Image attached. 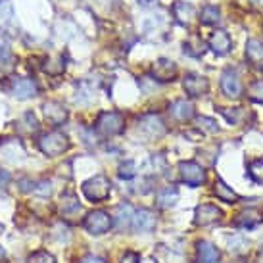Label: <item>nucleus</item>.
Returning a JSON list of instances; mask_svg holds the SVG:
<instances>
[{
    "mask_svg": "<svg viewBox=\"0 0 263 263\" xmlns=\"http://www.w3.org/2000/svg\"><path fill=\"white\" fill-rule=\"evenodd\" d=\"M4 233V225H2V223H0V234Z\"/></svg>",
    "mask_w": 263,
    "mask_h": 263,
    "instance_id": "39",
    "label": "nucleus"
},
{
    "mask_svg": "<svg viewBox=\"0 0 263 263\" xmlns=\"http://www.w3.org/2000/svg\"><path fill=\"white\" fill-rule=\"evenodd\" d=\"M135 175H137V165H135L133 160H127L125 163L119 165V177H121V179L129 181V179H133Z\"/></svg>",
    "mask_w": 263,
    "mask_h": 263,
    "instance_id": "31",
    "label": "nucleus"
},
{
    "mask_svg": "<svg viewBox=\"0 0 263 263\" xmlns=\"http://www.w3.org/2000/svg\"><path fill=\"white\" fill-rule=\"evenodd\" d=\"M250 179L257 184H263V160H254L248 163Z\"/></svg>",
    "mask_w": 263,
    "mask_h": 263,
    "instance_id": "29",
    "label": "nucleus"
},
{
    "mask_svg": "<svg viewBox=\"0 0 263 263\" xmlns=\"http://www.w3.org/2000/svg\"><path fill=\"white\" fill-rule=\"evenodd\" d=\"M184 54H189V56H202L204 54V41L200 37H194L192 41H186L184 43Z\"/></svg>",
    "mask_w": 263,
    "mask_h": 263,
    "instance_id": "28",
    "label": "nucleus"
},
{
    "mask_svg": "<svg viewBox=\"0 0 263 263\" xmlns=\"http://www.w3.org/2000/svg\"><path fill=\"white\" fill-rule=\"evenodd\" d=\"M173 14H175V17L181 23H189L192 14H194V8L186 4V2H177L175 6H173Z\"/></svg>",
    "mask_w": 263,
    "mask_h": 263,
    "instance_id": "25",
    "label": "nucleus"
},
{
    "mask_svg": "<svg viewBox=\"0 0 263 263\" xmlns=\"http://www.w3.org/2000/svg\"><path fill=\"white\" fill-rule=\"evenodd\" d=\"M27 263H56V259H54V256H52V254H48V252L41 250V252L31 254V256L27 257Z\"/></svg>",
    "mask_w": 263,
    "mask_h": 263,
    "instance_id": "32",
    "label": "nucleus"
},
{
    "mask_svg": "<svg viewBox=\"0 0 263 263\" xmlns=\"http://www.w3.org/2000/svg\"><path fill=\"white\" fill-rule=\"evenodd\" d=\"M169 114L177 121H189L194 117V106L189 100H175L169 106Z\"/></svg>",
    "mask_w": 263,
    "mask_h": 263,
    "instance_id": "18",
    "label": "nucleus"
},
{
    "mask_svg": "<svg viewBox=\"0 0 263 263\" xmlns=\"http://www.w3.org/2000/svg\"><path fill=\"white\" fill-rule=\"evenodd\" d=\"M198 127H200L204 133H212V135L219 131V125L215 123L213 119H210V117H204V116L198 117Z\"/></svg>",
    "mask_w": 263,
    "mask_h": 263,
    "instance_id": "33",
    "label": "nucleus"
},
{
    "mask_svg": "<svg viewBox=\"0 0 263 263\" xmlns=\"http://www.w3.org/2000/svg\"><path fill=\"white\" fill-rule=\"evenodd\" d=\"M4 256H6V252H4V248H2V246H0V261H2V259H4Z\"/></svg>",
    "mask_w": 263,
    "mask_h": 263,
    "instance_id": "38",
    "label": "nucleus"
},
{
    "mask_svg": "<svg viewBox=\"0 0 263 263\" xmlns=\"http://www.w3.org/2000/svg\"><path fill=\"white\" fill-rule=\"evenodd\" d=\"M179 171H181L183 183H186L189 186H200L205 181L204 167L200 163H196V161H181L179 163Z\"/></svg>",
    "mask_w": 263,
    "mask_h": 263,
    "instance_id": "5",
    "label": "nucleus"
},
{
    "mask_svg": "<svg viewBox=\"0 0 263 263\" xmlns=\"http://www.w3.org/2000/svg\"><path fill=\"white\" fill-rule=\"evenodd\" d=\"M231 263H244V261H242V259H240V261H231Z\"/></svg>",
    "mask_w": 263,
    "mask_h": 263,
    "instance_id": "42",
    "label": "nucleus"
},
{
    "mask_svg": "<svg viewBox=\"0 0 263 263\" xmlns=\"http://www.w3.org/2000/svg\"><path fill=\"white\" fill-rule=\"evenodd\" d=\"M60 210L66 217H71L75 213L81 212V204L79 200L75 198V194H64L62 196V202H60Z\"/></svg>",
    "mask_w": 263,
    "mask_h": 263,
    "instance_id": "23",
    "label": "nucleus"
},
{
    "mask_svg": "<svg viewBox=\"0 0 263 263\" xmlns=\"http://www.w3.org/2000/svg\"><path fill=\"white\" fill-rule=\"evenodd\" d=\"M221 90L231 98H240L242 96V83L240 77L234 69H225L221 75Z\"/></svg>",
    "mask_w": 263,
    "mask_h": 263,
    "instance_id": "8",
    "label": "nucleus"
},
{
    "mask_svg": "<svg viewBox=\"0 0 263 263\" xmlns=\"http://www.w3.org/2000/svg\"><path fill=\"white\" fill-rule=\"evenodd\" d=\"M248 96L254 100V102L263 104V79L254 81L252 85L248 87Z\"/></svg>",
    "mask_w": 263,
    "mask_h": 263,
    "instance_id": "30",
    "label": "nucleus"
},
{
    "mask_svg": "<svg viewBox=\"0 0 263 263\" xmlns=\"http://www.w3.org/2000/svg\"><path fill=\"white\" fill-rule=\"evenodd\" d=\"M81 263H106V261L98 256H85L83 259H81Z\"/></svg>",
    "mask_w": 263,
    "mask_h": 263,
    "instance_id": "36",
    "label": "nucleus"
},
{
    "mask_svg": "<svg viewBox=\"0 0 263 263\" xmlns=\"http://www.w3.org/2000/svg\"><path fill=\"white\" fill-rule=\"evenodd\" d=\"M10 179H12V175L8 171H4V169H0V190L6 189L8 184H10Z\"/></svg>",
    "mask_w": 263,
    "mask_h": 263,
    "instance_id": "35",
    "label": "nucleus"
},
{
    "mask_svg": "<svg viewBox=\"0 0 263 263\" xmlns=\"http://www.w3.org/2000/svg\"><path fill=\"white\" fill-rule=\"evenodd\" d=\"M114 225H116L117 231H127V229H133V219H135V210H133L131 204H119L116 208V213H114Z\"/></svg>",
    "mask_w": 263,
    "mask_h": 263,
    "instance_id": "12",
    "label": "nucleus"
},
{
    "mask_svg": "<svg viewBox=\"0 0 263 263\" xmlns=\"http://www.w3.org/2000/svg\"><path fill=\"white\" fill-rule=\"evenodd\" d=\"M158 225V217L156 213L150 210H139L135 212V219H133V229L137 233H152Z\"/></svg>",
    "mask_w": 263,
    "mask_h": 263,
    "instance_id": "13",
    "label": "nucleus"
},
{
    "mask_svg": "<svg viewBox=\"0 0 263 263\" xmlns=\"http://www.w3.org/2000/svg\"><path fill=\"white\" fill-rule=\"evenodd\" d=\"M140 2H142V4H148V2H152V0H140Z\"/></svg>",
    "mask_w": 263,
    "mask_h": 263,
    "instance_id": "40",
    "label": "nucleus"
},
{
    "mask_svg": "<svg viewBox=\"0 0 263 263\" xmlns=\"http://www.w3.org/2000/svg\"><path fill=\"white\" fill-rule=\"evenodd\" d=\"M221 257L219 248L210 240H200L196 244V259L198 263H217Z\"/></svg>",
    "mask_w": 263,
    "mask_h": 263,
    "instance_id": "14",
    "label": "nucleus"
},
{
    "mask_svg": "<svg viewBox=\"0 0 263 263\" xmlns=\"http://www.w3.org/2000/svg\"><path fill=\"white\" fill-rule=\"evenodd\" d=\"M213 192H215V196L219 198L221 202H225V204H238V202H240V196H238V194H236V192H234V190L231 189L225 181H221V179L215 181Z\"/></svg>",
    "mask_w": 263,
    "mask_h": 263,
    "instance_id": "21",
    "label": "nucleus"
},
{
    "mask_svg": "<svg viewBox=\"0 0 263 263\" xmlns=\"http://www.w3.org/2000/svg\"><path fill=\"white\" fill-rule=\"evenodd\" d=\"M152 75H154V81H161V83L173 81L177 77V64L167 58H160L154 64Z\"/></svg>",
    "mask_w": 263,
    "mask_h": 263,
    "instance_id": "9",
    "label": "nucleus"
},
{
    "mask_svg": "<svg viewBox=\"0 0 263 263\" xmlns=\"http://www.w3.org/2000/svg\"><path fill=\"white\" fill-rule=\"evenodd\" d=\"M140 256L137 252H125V256L121 257V263H139Z\"/></svg>",
    "mask_w": 263,
    "mask_h": 263,
    "instance_id": "34",
    "label": "nucleus"
},
{
    "mask_svg": "<svg viewBox=\"0 0 263 263\" xmlns=\"http://www.w3.org/2000/svg\"><path fill=\"white\" fill-rule=\"evenodd\" d=\"M154 257L158 259V263H184L183 254L167 248V246H158L154 252Z\"/></svg>",
    "mask_w": 263,
    "mask_h": 263,
    "instance_id": "22",
    "label": "nucleus"
},
{
    "mask_svg": "<svg viewBox=\"0 0 263 263\" xmlns=\"http://www.w3.org/2000/svg\"><path fill=\"white\" fill-rule=\"evenodd\" d=\"M39 88L35 85V81L25 79V77H15L12 79V95L20 100H27V98H33L37 96Z\"/></svg>",
    "mask_w": 263,
    "mask_h": 263,
    "instance_id": "11",
    "label": "nucleus"
},
{
    "mask_svg": "<svg viewBox=\"0 0 263 263\" xmlns=\"http://www.w3.org/2000/svg\"><path fill=\"white\" fill-rule=\"evenodd\" d=\"M256 263H263V248L257 252V257H256Z\"/></svg>",
    "mask_w": 263,
    "mask_h": 263,
    "instance_id": "37",
    "label": "nucleus"
},
{
    "mask_svg": "<svg viewBox=\"0 0 263 263\" xmlns=\"http://www.w3.org/2000/svg\"><path fill=\"white\" fill-rule=\"evenodd\" d=\"M210 48H212L217 56H225L231 52L233 48V41L229 37V33L227 31H213V35L210 37Z\"/></svg>",
    "mask_w": 263,
    "mask_h": 263,
    "instance_id": "15",
    "label": "nucleus"
},
{
    "mask_svg": "<svg viewBox=\"0 0 263 263\" xmlns=\"http://www.w3.org/2000/svg\"><path fill=\"white\" fill-rule=\"evenodd\" d=\"M200 22L204 23V25H213V23H217L219 22V8L212 6V4L204 6L202 8V14H200Z\"/></svg>",
    "mask_w": 263,
    "mask_h": 263,
    "instance_id": "26",
    "label": "nucleus"
},
{
    "mask_svg": "<svg viewBox=\"0 0 263 263\" xmlns=\"http://www.w3.org/2000/svg\"><path fill=\"white\" fill-rule=\"evenodd\" d=\"M83 194L90 202H104L111 194V183L108 177L95 175L83 183Z\"/></svg>",
    "mask_w": 263,
    "mask_h": 263,
    "instance_id": "2",
    "label": "nucleus"
},
{
    "mask_svg": "<svg viewBox=\"0 0 263 263\" xmlns=\"http://www.w3.org/2000/svg\"><path fill=\"white\" fill-rule=\"evenodd\" d=\"M183 87H184V90H186V95L192 96V98H198V96H204L205 92H208L210 83H208V79L202 77V75L189 73L183 81Z\"/></svg>",
    "mask_w": 263,
    "mask_h": 263,
    "instance_id": "10",
    "label": "nucleus"
},
{
    "mask_svg": "<svg viewBox=\"0 0 263 263\" xmlns=\"http://www.w3.org/2000/svg\"><path fill=\"white\" fill-rule=\"evenodd\" d=\"M39 148H41V152L44 156L56 158V156H62L69 148V140H67V137L64 133L50 131L39 137Z\"/></svg>",
    "mask_w": 263,
    "mask_h": 263,
    "instance_id": "1",
    "label": "nucleus"
},
{
    "mask_svg": "<svg viewBox=\"0 0 263 263\" xmlns=\"http://www.w3.org/2000/svg\"><path fill=\"white\" fill-rule=\"evenodd\" d=\"M83 227H85L87 233L95 234V236H102V234H106L114 227V219H111V215L108 212L96 210V212H90L85 217Z\"/></svg>",
    "mask_w": 263,
    "mask_h": 263,
    "instance_id": "4",
    "label": "nucleus"
},
{
    "mask_svg": "<svg viewBox=\"0 0 263 263\" xmlns=\"http://www.w3.org/2000/svg\"><path fill=\"white\" fill-rule=\"evenodd\" d=\"M221 217H223V212H221L217 205H212V204L198 205L196 212H194V223L200 227L213 225V223L221 221Z\"/></svg>",
    "mask_w": 263,
    "mask_h": 263,
    "instance_id": "7",
    "label": "nucleus"
},
{
    "mask_svg": "<svg viewBox=\"0 0 263 263\" xmlns=\"http://www.w3.org/2000/svg\"><path fill=\"white\" fill-rule=\"evenodd\" d=\"M125 129V117L119 111H102L96 119V131L102 137H116Z\"/></svg>",
    "mask_w": 263,
    "mask_h": 263,
    "instance_id": "3",
    "label": "nucleus"
},
{
    "mask_svg": "<svg viewBox=\"0 0 263 263\" xmlns=\"http://www.w3.org/2000/svg\"><path fill=\"white\" fill-rule=\"evenodd\" d=\"M43 108H44V116H46V119H48L52 125H56V127L62 125L67 119V110H66V106H64V104L46 102Z\"/></svg>",
    "mask_w": 263,
    "mask_h": 263,
    "instance_id": "17",
    "label": "nucleus"
},
{
    "mask_svg": "<svg viewBox=\"0 0 263 263\" xmlns=\"http://www.w3.org/2000/svg\"><path fill=\"white\" fill-rule=\"evenodd\" d=\"M139 131L146 137V139H158L165 133V125L161 121L158 114H146L139 119Z\"/></svg>",
    "mask_w": 263,
    "mask_h": 263,
    "instance_id": "6",
    "label": "nucleus"
},
{
    "mask_svg": "<svg viewBox=\"0 0 263 263\" xmlns=\"http://www.w3.org/2000/svg\"><path fill=\"white\" fill-rule=\"evenodd\" d=\"M246 60L257 69H263V43L252 39L246 43Z\"/></svg>",
    "mask_w": 263,
    "mask_h": 263,
    "instance_id": "19",
    "label": "nucleus"
},
{
    "mask_svg": "<svg viewBox=\"0 0 263 263\" xmlns=\"http://www.w3.org/2000/svg\"><path fill=\"white\" fill-rule=\"evenodd\" d=\"M254 2H259V4H263V0H254Z\"/></svg>",
    "mask_w": 263,
    "mask_h": 263,
    "instance_id": "41",
    "label": "nucleus"
},
{
    "mask_svg": "<svg viewBox=\"0 0 263 263\" xmlns=\"http://www.w3.org/2000/svg\"><path fill=\"white\" fill-rule=\"evenodd\" d=\"M177 200H179V190H177V186H165V189L158 190V194H156V204L161 210L173 208L177 204Z\"/></svg>",
    "mask_w": 263,
    "mask_h": 263,
    "instance_id": "20",
    "label": "nucleus"
},
{
    "mask_svg": "<svg viewBox=\"0 0 263 263\" xmlns=\"http://www.w3.org/2000/svg\"><path fill=\"white\" fill-rule=\"evenodd\" d=\"M227 244H229V250L234 252V254H244L248 250L250 242L248 238H244L242 234H234V236H229L227 238Z\"/></svg>",
    "mask_w": 263,
    "mask_h": 263,
    "instance_id": "24",
    "label": "nucleus"
},
{
    "mask_svg": "<svg viewBox=\"0 0 263 263\" xmlns=\"http://www.w3.org/2000/svg\"><path fill=\"white\" fill-rule=\"evenodd\" d=\"M259 223H263V213L256 208H248V210H242L236 219H234V225L242 227V229H254Z\"/></svg>",
    "mask_w": 263,
    "mask_h": 263,
    "instance_id": "16",
    "label": "nucleus"
},
{
    "mask_svg": "<svg viewBox=\"0 0 263 263\" xmlns=\"http://www.w3.org/2000/svg\"><path fill=\"white\" fill-rule=\"evenodd\" d=\"M221 114L225 116V119L229 121V123H233V125L244 123V119L248 117V114L242 110V108H233V110H229V108H223V110H221Z\"/></svg>",
    "mask_w": 263,
    "mask_h": 263,
    "instance_id": "27",
    "label": "nucleus"
}]
</instances>
